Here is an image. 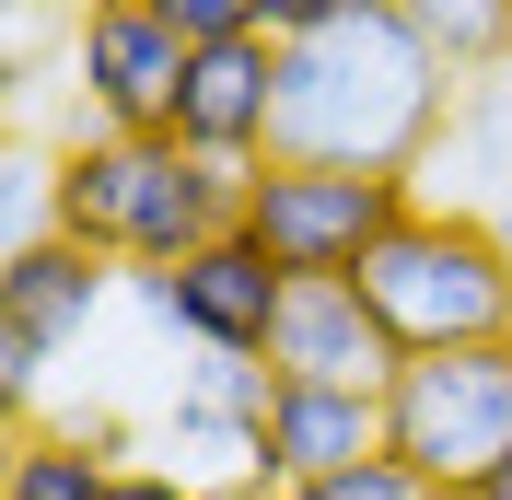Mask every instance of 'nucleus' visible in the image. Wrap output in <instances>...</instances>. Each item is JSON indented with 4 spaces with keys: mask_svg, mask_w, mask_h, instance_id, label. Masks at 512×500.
<instances>
[{
    "mask_svg": "<svg viewBox=\"0 0 512 500\" xmlns=\"http://www.w3.org/2000/svg\"><path fill=\"white\" fill-rule=\"evenodd\" d=\"M454 94H466V82L408 35V12L373 0V12H350V24L280 47V128H268V163H373V175H419L431 140L454 128Z\"/></svg>",
    "mask_w": 512,
    "mask_h": 500,
    "instance_id": "obj_1",
    "label": "nucleus"
},
{
    "mask_svg": "<svg viewBox=\"0 0 512 500\" xmlns=\"http://www.w3.org/2000/svg\"><path fill=\"white\" fill-rule=\"evenodd\" d=\"M384 338L431 361V349H512V233L478 210H443L419 198V221L361 268Z\"/></svg>",
    "mask_w": 512,
    "mask_h": 500,
    "instance_id": "obj_2",
    "label": "nucleus"
},
{
    "mask_svg": "<svg viewBox=\"0 0 512 500\" xmlns=\"http://www.w3.org/2000/svg\"><path fill=\"white\" fill-rule=\"evenodd\" d=\"M419 175H373V163H256L245 175V233L280 280H361L396 233L419 221Z\"/></svg>",
    "mask_w": 512,
    "mask_h": 500,
    "instance_id": "obj_3",
    "label": "nucleus"
},
{
    "mask_svg": "<svg viewBox=\"0 0 512 500\" xmlns=\"http://www.w3.org/2000/svg\"><path fill=\"white\" fill-rule=\"evenodd\" d=\"M384 442L431 489H489L512 466V349H431L384 384Z\"/></svg>",
    "mask_w": 512,
    "mask_h": 500,
    "instance_id": "obj_4",
    "label": "nucleus"
},
{
    "mask_svg": "<svg viewBox=\"0 0 512 500\" xmlns=\"http://www.w3.org/2000/svg\"><path fill=\"white\" fill-rule=\"evenodd\" d=\"M128 303L152 314V326H175L187 349L268 361V349H280V314H291V280L245 245V233H222V245H198L187 268H128Z\"/></svg>",
    "mask_w": 512,
    "mask_h": 500,
    "instance_id": "obj_5",
    "label": "nucleus"
},
{
    "mask_svg": "<svg viewBox=\"0 0 512 500\" xmlns=\"http://www.w3.org/2000/svg\"><path fill=\"white\" fill-rule=\"evenodd\" d=\"M187 35L163 24L152 0H82L70 70H82V117L117 140H175V94H187Z\"/></svg>",
    "mask_w": 512,
    "mask_h": 500,
    "instance_id": "obj_6",
    "label": "nucleus"
},
{
    "mask_svg": "<svg viewBox=\"0 0 512 500\" xmlns=\"http://www.w3.org/2000/svg\"><path fill=\"white\" fill-rule=\"evenodd\" d=\"M268 128H280V47H268V35L198 47V59H187V94H175V152L256 175V163H268Z\"/></svg>",
    "mask_w": 512,
    "mask_h": 500,
    "instance_id": "obj_7",
    "label": "nucleus"
},
{
    "mask_svg": "<svg viewBox=\"0 0 512 500\" xmlns=\"http://www.w3.org/2000/svg\"><path fill=\"white\" fill-rule=\"evenodd\" d=\"M291 384H361V396H384V384L408 373V349L384 338V314L361 280H291V314H280V349H268Z\"/></svg>",
    "mask_w": 512,
    "mask_h": 500,
    "instance_id": "obj_8",
    "label": "nucleus"
},
{
    "mask_svg": "<svg viewBox=\"0 0 512 500\" xmlns=\"http://www.w3.org/2000/svg\"><path fill=\"white\" fill-rule=\"evenodd\" d=\"M245 221V175L233 163H198L175 140H152V175H140V221H128V268H187L198 245H222Z\"/></svg>",
    "mask_w": 512,
    "mask_h": 500,
    "instance_id": "obj_9",
    "label": "nucleus"
},
{
    "mask_svg": "<svg viewBox=\"0 0 512 500\" xmlns=\"http://www.w3.org/2000/svg\"><path fill=\"white\" fill-rule=\"evenodd\" d=\"M361 454H384V396H361V384H291L280 373V407H268V500L315 489V477L361 466Z\"/></svg>",
    "mask_w": 512,
    "mask_h": 500,
    "instance_id": "obj_10",
    "label": "nucleus"
},
{
    "mask_svg": "<svg viewBox=\"0 0 512 500\" xmlns=\"http://www.w3.org/2000/svg\"><path fill=\"white\" fill-rule=\"evenodd\" d=\"M105 280H128L117 256L70 245V233H24V245H12V268H0V326H12V338H35V349H70V338L105 314Z\"/></svg>",
    "mask_w": 512,
    "mask_h": 500,
    "instance_id": "obj_11",
    "label": "nucleus"
},
{
    "mask_svg": "<svg viewBox=\"0 0 512 500\" xmlns=\"http://www.w3.org/2000/svg\"><path fill=\"white\" fill-rule=\"evenodd\" d=\"M140 175H152V140H117V128H82L47 175V233L94 245L128 268V221H140Z\"/></svg>",
    "mask_w": 512,
    "mask_h": 500,
    "instance_id": "obj_12",
    "label": "nucleus"
},
{
    "mask_svg": "<svg viewBox=\"0 0 512 500\" xmlns=\"http://www.w3.org/2000/svg\"><path fill=\"white\" fill-rule=\"evenodd\" d=\"M419 175H443V210H478V221L512 233V70H489V82L454 94V128L431 140Z\"/></svg>",
    "mask_w": 512,
    "mask_h": 500,
    "instance_id": "obj_13",
    "label": "nucleus"
},
{
    "mask_svg": "<svg viewBox=\"0 0 512 500\" xmlns=\"http://www.w3.org/2000/svg\"><path fill=\"white\" fill-rule=\"evenodd\" d=\"M396 12H408V35L454 70V82L512 70V0H396Z\"/></svg>",
    "mask_w": 512,
    "mask_h": 500,
    "instance_id": "obj_14",
    "label": "nucleus"
},
{
    "mask_svg": "<svg viewBox=\"0 0 512 500\" xmlns=\"http://www.w3.org/2000/svg\"><path fill=\"white\" fill-rule=\"evenodd\" d=\"M105 489H117V466H105V454H82L70 431H47V419H35V431H12L0 500H105Z\"/></svg>",
    "mask_w": 512,
    "mask_h": 500,
    "instance_id": "obj_15",
    "label": "nucleus"
},
{
    "mask_svg": "<svg viewBox=\"0 0 512 500\" xmlns=\"http://www.w3.org/2000/svg\"><path fill=\"white\" fill-rule=\"evenodd\" d=\"M175 396H187V407H222V419H245V431H268V407H280V361H233V349H198Z\"/></svg>",
    "mask_w": 512,
    "mask_h": 500,
    "instance_id": "obj_16",
    "label": "nucleus"
},
{
    "mask_svg": "<svg viewBox=\"0 0 512 500\" xmlns=\"http://www.w3.org/2000/svg\"><path fill=\"white\" fill-rule=\"evenodd\" d=\"M291 500H443L431 477L384 442V454H361V466H338V477H315V489H291Z\"/></svg>",
    "mask_w": 512,
    "mask_h": 500,
    "instance_id": "obj_17",
    "label": "nucleus"
},
{
    "mask_svg": "<svg viewBox=\"0 0 512 500\" xmlns=\"http://www.w3.org/2000/svg\"><path fill=\"white\" fill-rule=\"evenodd\" d=\"M152 12L187 35V47H233V35H256V0H152Z\"/></svg>",
    "mask_w": 512,
    "mask_h": 500,
    "instance_id": "obj_18",
    "label": "nucleus"
},
{
    "mask_svg": "<svg viewBox=\"0 0 512 500\" xmlns=\"http://www.w3.org/2000/svg\"><path fill=\"white\" fill-rule=\"evenodd\" d=\"M350 12H373V0H256V35L291 47V35H326V24H350Z\"/></svg>",
    "mask_w": 512,
    "mask_h": 500,
    "instance_id": "obj_19",
    "label": "nucleus"
},
{
    "mask_svg": "<svg viewBox=\"0 0 512 500\" xmlns=\"http://www.w3.org/2000/svg\"><path fill=\"white\" fill-rule=\"evenodd\" d=\"M59 431H70V442H82V454H105V466H140V431H128L117 407H70Z\"/></svg>",
    "mask_w": 512,
    "mask_h": 500,
    "instance_id": "obj_20",
    "label": "nucleus"
},
{
    "mask_svg": "<svg viewBox=\"0 0 512 500\" xmlns=\"http://www.w3.org/2000/svg\"><path fill=\"white\" fill-rule=\"evenodd\" d=\"M105 500H210L198 477H175V466H117V489Z\"/></svg>",
    "mask_w": 512,
    "mask_h": 500,
    "instance_id": "obj_21",
    "label": "nucleus"
},
{
    "mask_svg": "<svg viewBox=\"0 0 512 500\" xmlns=\"http://www.w3.org/2000/svg\"><path fill=\"white\" fill-rule=\"evenodd\" d=\"M489 500H512V466H501V477H489Z\"/></svg>",
    "mask_w": 512,
    "mask_h": 500,
    "instance_id": "obj_22",
    "label": "nucleus"
},
{
    "mask_svg": "<svg viewBox=\"0 0 512 500\" xmlns=\"http://www.w3.org/2000/svg\"><path fill=\"white\" fill-rule=\"evenodd\" d=\"M443 500H489V489H443Z\"/></svg>",
    "mask_w": 512,
    "mask_h": 500,
    "instance_id": "obj_23",
    "label": "nucleus"
}]
</instances>
